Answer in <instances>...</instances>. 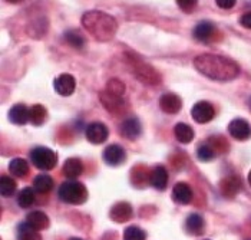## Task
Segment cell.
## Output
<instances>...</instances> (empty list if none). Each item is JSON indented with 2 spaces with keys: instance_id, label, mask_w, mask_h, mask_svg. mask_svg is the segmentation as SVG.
Listing matches in <instances>:
<instances>
[{
  "instance_id": "6da1fadb",
  "label": "cell",
  "mask_w": 251,
  "mask_h": 240,
  "mask_svg": "<svg viewBox=\"0 0 251 240\" xmlns=\"http://www.w3.org/2000/svg\"><path fill=\"white\" fill-rule=\"evenodd\" d=\"M194 66L202 75L220 82L232 80L240 74V68L234 60L213 53H204L197 56L194 59Z\"/></svg>"
},
{
  "instance_id": "7a4b0ae2",
  "label": "cell",
  "mask_w": 251,
  "mask_h": 240,
  "mask_svg": "<svg viewBox=\"0 0 251 240\" xmlns=\"http://www.w3.org/2000/svg\"><path fill=\"white\" fill-rule=\"evenodd\" d=\"M82 25L95 39L102 40V42L114 39L118 30L116 20L111 15L99 12V10L86 12L82 16Z\"/></svg>"
},
{
  "instance_id": "3957f363",
  "label": "cell",
  "mask_w": 251,
  "mask_h": 240,
  "mask_svg": "<svg viewBox=\"0 0 251 240\" xmlns=\"http://www.w3.org/2000/svg\"><path fill=\"white\" fill-rule=\"evenodd\" d=\"M59 199L69 204H82L88 199V190L80 181H65L59 187Z\"/></svg>"
},
{
  "instance_id": "277c9868",
  "label": "cell",
  "mask_w": 251,
  "mask_h": 240,
  "mask_svg": "<svg viewBox=\"0 0 251 240\" xmlns=\"http://www.w3.org/2000/svg\"><path fill=\"white\" fill-rule=\"evenodd\" d=\"M32 164L39 170H52L58 164V154L46 147H36L30 153Z\"/></svg>"
},
{
  "instance_id": "5b68a950",
  "label": "cell",
  "mask_w": 251,
  "mask_h": 240,
  "mask_svg": "<svg viewBox=\"0 0 251 240\" xmlns=\"http://www.w3.org/2000/svg\"><path fill=\"white\" fill-rule=\"evenodd\" d=\"M191 115H193L195 122H198V124H207V122H210L214 118L215 109H214V107L210 102L200 101V102H197L193 107Z\"/></svg>"
},
{
  "instance_id": "8992f818",
  "label": "cell",
  "mask_w": 251,
  "mask_h": 240,
  "mask_svg": "<svg viewBox=\"0 0 251 240\" xmlns=\"http://www.w3.org/2000/svg\"><path fill=\"white\" fill-rule=\"evenodd\" d=\"M108 135H109L108 127L102 122H92L86 127V138L95 145L105 142L108 140Z\"/></svg>"
},
{
  "instance_id": "52a82bcc",
  "label": "cell",
  "mask_w": 251,
  "mask_h": 240,
  "mask_svg": "<svg viewBox=\"0 0 251 240\" xmlns=\"http://www.w3.org/2000/svg\"><path fill=\"white\" fill-rule=\"evenodd\" d=\"M228 133L232 138L238 141H246L251 137L250 124L243 118H235L228 125Z\"/></svg>"
},
{
  "instance_id": "ba28073f",
  "label": "cell",
  "mask_w": 251,
  "mask_h": 240,
  "mask_svg": "<svg viewBox=\"0 0 251 240\" xmlns=\"http://www.w3.org/2000/svg\"><path fill=\"white\" fill-rule=\"evenodd\" d=\"M134 74L138 77V80H141L145 83H150V85H156L161 80L158 72L154 68H151L150 65H145L142 62H138L134 65Z\"/></svg>"
},
{
  "instance_id": "9c48e42d",
  "label": "cell",
  "mask_w": 251,
  "mask_h": 240,
  "mask_svg": "<svg viewBox=\"0 0 251 240\" xmlns=\"http://www.w3.org/2000/svg\"><path fill=\"white\" fill-rule=\"evenodd\" d=\"M53 86L56 89L59 95L62 97H69L75 92V88H76V82L75 78L69 74H62L59 75L58 78L53 82Z\"/></svg>"
},
{
  "instance_id": "30bf717a",
  "label": "cell",
  "mask_w": 251,
  "mask_h": 240,
  "mask_svg": "<svg viewBox=\"0 0 251 240\" xmlns=\"http://www.w3.org/2000/svg\"><path fill=\"white\" fill-rule=\"evenodd\" d=\"M109 217L115 223H125L132 217V206L126 201H119L112 206L109 212Z\"/></svg>"
},
{
  "instance_id": "8fae6325",
  "label": "cell",
  "mask_w": 251,
  "mask_h": 240,
  "mask_svg": "<svg viewBox=\"0 0 251 240\" xmlns=\"http://www.w3.org/2000/svg\"><path fill=\"white\" fill-rule=\"evenodd\" d=\"M159 107L167 114H176L182 108V101H181V98L178 95L171 94V92L170 94H164L159 98Z\"/></svg>"
},
{
  "instance_id": "7c38bea8",
  "label": "cell",
  "mask_w": 251,
  "mask_h": 240,
  "mask_svg": "<svg viewBox=\"0 0 251 240\" xmlns=\"http://www.w3.org/2000/svg\"><path fill=\"white\" fill-rule=\"evenodd\" d=\"M125 159H126V153L121 145L112 144V145L106 147L103 151V160L106 161L109 165H114V167L119 165L125 161Z\"/></svg>"
},
{
  "instance_id": "4fadbf2b",
  "label": "cell",
  "mask_w": 251,
  "mask_h": 240,
  "mask_svg": "<svg viewBox=\"0 0 251 240\" xmlns=\"http://www.w3.org/2000/svg\"><path fill=\"white\" fill-rule=\"evenodd\" d=\"M141 131H142V125L138 118L132 117V118H128L121 124V134L128 138V140H135L141 135Z\"/></svg>"
},
{
  "instance_id": "5bb4252c",
  "label": "cell",
  "mask_w": 251,
  "mask_h": 240,
  "mask_svg": "<svg viewBox=\"0 0 251 240\" xmlns=\"http://www.w3.org/2000/svg\"><path fill=\"white\" fill-rule=\"evenodd\" d=\"M173 200L178 204H190L193 201V190L187 183H176L173 188Z\"/></svg>"
},
{
  "instance_id": "9a60e30c",
  "label": "cell",
  "mask_w": 251,
  "mask_h": 240,
  "mask_svg": "<svg viewBox=\"0 0 251 240\" xmlns=\"http://www.w3.org/2000/svg\"><path fill=\"white\" fill-rule=\"evenodd\" d=\"M9 120L16 125H25L30 121V109H27L23 104H16L9 111Z\"/></svg>"
},
{
  "instance_id": "2e32d148",
  "label": "cell",
  "mask_w": 251,
  "mask_h": 240,
  "mask_svg": "<svg viewBox=\"0 0 251 240\" xmlns=\"http://www.w3.org/2000/svg\"><path fill=\"white\" fill-rule=\"evenodd\" d=\"M99 100L103 104V107L109 111V112H119L124 109V98H118V97H114L111 94H108L106 91H102L99 94Z\"/></svg>"
},
{
  "instance_id": "e0dca14e",
  "label": "cell",
  "mask_w": 251,
  "mask_h": 240,
  "mask_svg": "<svg viewBox=\"0 0 251 240\" xmlns=\"http://www.w3.org/2000/svg\"><path fill=\"white\" fill-rule=\"evenodd\" d=\"M220 188H221L223 196L234 197L240 191V188H241V180L237 176H228V177H226L224 180L221 181Z\"/></svg>"
},
{
  "instance_id": "ac0fdd59",
  "label": "cell",
  "mask_w": 251,
  "mask_h": 240,
  "mask_svg": "<svg viewBox=\"0 0 251 240\" xmlns=\"http://www.w3.org/2000/svg\"><path fill=\"white\" fill-rule=\"evenodd\" d=\"M215 32V26L211 22H201L194 29V38L200 42H208L213 38Z\"/></svg>"
},
{
  "instance_id": "d6986e66",
  "label": "cell",
  "mask_w": 251,
  "mask_h": 240,
  "mask_svg": "<svg viewBox=\"0 0 251 240\" xmlns=\"http://www.w3.org/2000/svg\"><path fill=\"white\" fill-rule=\"evenodd\" d=\"M26 223L39 232L49 227V217L43 212H32L26 216Z\"/></svg>"
},
{
  "instance_id": "ffe728a7",
  "label": "cell",
  "mask_w": 251,
  "mask_h": 240,
  "mask_svg": "<svg viewBox=\"0 0 251 240\" xmlns=\"http://www.w3.org/2000/svg\"><path fill=\"white\" fill-rule=\"evenodd\" d=\"M150 181H151V184L154 186L156 190H165L167 183H168V173H167V170L162 165L155 167L154 170H152V173H151Z\"/></svg>"
},
{
  "instance_id": "44dd1931",
  "label": "cell",
  "mask_w": 251,
  "mask_h": 240,
  "mask_svg": "<svg viewBox=\"0 0 251 240\" xmlns=\"http://www.w3.org/2000/svg\"><path fill=\"white\" fill-rule=\"evenodd\" d=\"M83 171V164L79 159H68L63 164V174L68 179H76Z\"/></svg>"
},
{
  "instance_id": "7402d4cb",
  "label": "cell",
  "mask_w": 251,
  "mask_h": 240,
  "mask_svg": "<svg viewBox=\"0 0 251 240\" xmlns=\"http://www.w3.org/2000/svg\"><path fill=\"white\" fill-rule=\"evenodd\" d=\"M174 134L175 138L182 144H188L194 140V130L188 124H184V122H179L175 125Z\"/></svg>"
},
{
  "instance_id": "603a6c76",
  "label": "cell",
  "mask_w": 251,
  "mask_h": 240,
  "mask_svg": "<svg viewBox=\"0 0 251 240\" xmlns=\"http://www.w3.org/2000/svg\"><path fill=\"white\" fill-rule=\"evenodd\" d=\"M9 171L12 176H16L19 179H25L29 174V164L23 159H13L9 162Z\"/></svg>"
},
{
  "instance_id": "cb8c5ba5",
  "label": "cell",
  "mask_w": 251,
  "mask_h": 240,
  "mask_svg": "<svg viewBox=\"0 0 251 240\" xmlns=\"http://www.w3.org/2000/svg\"><path fill=\"white\" fill-rule=\"evenodd\" d=\"M185 229L191 233V235H201L202 230H204V219L197 214V213H193L187 217V221H185Z\"/></svg>"
},
{
  "instance_id": "d4e9b609",
  "label": "cell",
  "mask_w": 251,
  "mask_h": 240,
  "mask_svg": "<svg viewBox=\"0 0 251 240\" xmlns=\"http://www.w3.org/2000/svg\"><path fill=\"white\" fill-rule=\"evenodd\" d=\"M53 187V180L48 174H39L33 180V188L38 193H49Z\"/></svg>"
},
{
  "instance_id": "484cf974",
  "label": "cell",
  "mask_w": 251,
  "mask_h": 240,
  "mask_svg": "<svg viewBox=\"0 0 251 240\" xmlns=\"http://www.w3.org/2000/svg\"><path fill=\"white\" fill-rule=\"evenodd\" d=\"M18 240H42L38 230L30 227L27 223H22L18 229Z\"/></svg>"
},
{
  "instance_id": "4316f807",
  "label": "cell",
  "mask_w": 251,
  "mask_h": 240,
  "mask_svg": "<svg viewBox=\"0 0 251 240\" xmlns=\"http://www.w3.org/2000/svg\"><path fill=\"white\" fill-rule=\"evenodd\" d=\"M35 203V191L32 187L23 188L18 196V204L22 209H29Z\"/></svg>"
},
{
  "instance_id": "83f0119b",
  "label": "cell",
  "mask_w": 251,
  "mask_h": 240,
  "mask_svg": "<svg viewBox=\"0 0 251 240\" xmlns=\"http://www.w3.org/2000/svg\"><path fill=\"white\" fill-rule=\"evenodd\" d=\"M16 191V181L9 176L0 177V193L3 197H9Z\"/></svg>"
},
{
  "instance_id": "f1b7e54d",
  "label": "cell",
  "mask_w": 251,
  "mask_h": 240,
  "mask_svg": "<svg viewBox=\"0 0 251 240\" xmlns=\"http://www.w3.org/2000/svg\"><path fill=\"white\" fill-rule=\"evenodd\" d=\"M46 120V109L43 105L40 104H36L30 108V122L33 125H42Z\"/></svg>"
},
{
  "instance_id": "f546056e",
  "label": "cell",
  "mask_w": 251,
  "mask_h": 240,
  "mask_svg": "<svg viewBox=\"0 0 251 240\" xmlns=\"http://www.w3.org/2000/svg\"><path fill=\"white\" fill-rule=\"evenodd\" d=\"M215 154H217V150L213 148L210 144H201L197 148V157H198V160L204 161V162L214 160Z\"/></svg>"
},
{
  "instance_id": "4dcf8cb0",
  "label": "cell",
  "mask_w": 251,
  "mask_h": 240,
  "mask_svg": "<svg viewBox=\"0 0 251 240\" xmlns=\"http://www.w3.org/2000/svg\"><path fill=\"white\" fill-rule=\"evenodd\" d=\"M108 94L118 97V98H122L124 97V92H125V85L121 82L119 80H111L106 83V89H105Z\"/></svg>"
},
{
  "instance_id": "1f68e13d",
  "label": "cell",
  "mask_w": 251,
  "mask_h": 240,
  "mask_svg": "<svg viewBox=\"0 0 251 240\" xmlns=\"http://www.w3.org/2000/svg\"><path fill=\"white\" fill-rule=\"evenodd\" d=\"M147 239V233L138 227V226H129L125 229L124 232V240H145Z\"/></svg>"
},
{
  "instance_id": "d6a6232c",
  "label": "cell",
  "mask_w": 251,
  "mask_h": 240,
  "mask_svg": "<svg viewBox=\"0 0 251 240\" xmlns=\"http://www.w3.org/2000/svg\"><path fill=\"white\" fill-rule=\"evenodd\" d=\"M65 39H66V42H68L71 46H74V48H76V49L83 48V45H85V40H83V38H82L79 33L74 32V30H71V32H66V35H65Z\"/></svg>"
},
{
  "instance_id": "836d02e7",
  "label": "cell",
  "mask_w": 251,
  "mask_h": 240,
  "mask_svg": "<svg viewBox=\"0 0 251 240\" xmlns=\"http://www.w3.org/2000/svg\"><path fill=\"white\" fill-rule=\"evenodd\" d=\"M176 3H178L181 10H184L185 13H190V12H193L194 9L197 7L198 1L197 0H178Z\"/></svg>"
},
{
  "instance_id": "e575fe53",
  "label": "cell",
  "mask_w": 251,
  "mask_h": 240,
  "mask_svg": "<svg viewBox=\"0 0 251 240\" xmlns=\"http://www.w3.org/2000/svg\"><path fill=\"white\" fill-rule=\"evenodd\" d=\"M215 3L221 9H231L235 4V0H215Z\"/></svg>"
},
{
  "instance_id": "d590c367",
  "label": "cell",
  "mask_w": 251,
  "mask_h": 240,
  "mask_svg": "<svg viewBox=\"0 0 251 240\" xmlns=\"http://www.w3.org/2000/svg\"><path fill=\"white\" fill-rule=\"evenodd\" d=\"M240 23H241L244 27L251 29V12L246 13V15H243V16H241V19H240Z\"/></svg>"
},
{
  "instance_id": "8d00e7d4",
  "label": "cell",
  "mask_w": 251,
  "mask_h": 240,
  "mask_svg": "<svg viewBox=\"0 0 251 240\" xmlns=\"http://www.w3.org/2000/svg\"><path fill=\"white\" fill-rule=\"evenodd\" d=\"M249 183H250V186H251V171L249 173Z\"/></svg>"
},
{
  "instance_id": "74e56055",
  "label": "cell",
  "mask_w": 251,
  "mask_h": 240,
  "mask_svg": "<svg viewBox=\"0 0 251 240\" xmlns=\"http://www.w3.org/2000/svg\"><path fill=\"white\" fill-rule=\"evenodd\" d=\"M69 240H82V239H79V238H71Z\"/></svg>"
},
{
  "instance_id": "f35d334b",
  "label": "cell",
  "mask_w": 251,
  "mask_h": 240,
  "mask_svg": "<svg viewBox=\"0 0 251 240\" xmlns=\"http://www.w3.org/2000/svg\"><path fill=\"white\" fill-rule=\"evenodd\" d=\"M250 107H251V100H250Z\"/></svg>"
},
{
  "instance_id": "ab89813d",
  "label": "cell",
  "mask_w": 251,
  "mask_h": 240,
  "mask_svg": "<svg viewBox=\"0 0 251 240\" xmlns=\"http://www.w3.org/2000/svg\"><path fill=\"white\" fill-rule=\"evenodd\" d=\"M250 240H251V239H250Z\"/></svg>"
}]
</instances>
